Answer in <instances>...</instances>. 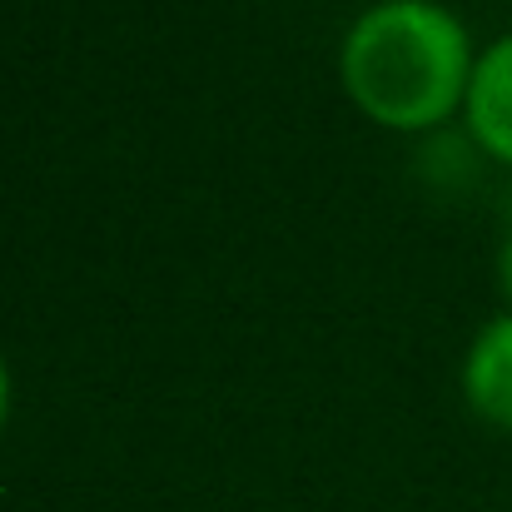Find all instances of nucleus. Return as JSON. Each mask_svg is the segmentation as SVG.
<instances>
[{
	"instance_id": "f257e3e1",
	"label": "nucleus",
	"mask_w": 512,
	"mask_h": 512,
	"mask_svg": "<svg viewBox=\"0 0 512 512\" xmlns=\"http://www.w3.org/2000/svg\"><path fill=\"white\" fill-rule=\"evenodd\" d=\"M473 65V35L443 0H373L339 45L348 100L383 130L448 125L468 100Z\"/></svg>"
},
{
	"instance_id": "f03ea898",
	"label": "nucleus",
	"mask_w": 512,
	"mask_h": 512,
	"mask_svg": "<svg viewBox=\"0 0 512 512\" xmlns=\"http://www.w3.org/2000/svg\"><path fill=\"white\" fill-rule=\"evenodd\" d=\"M463 120H468V135L483 155L512 165V30L498 35L488 50H478Z\"/></svg>"
},
{
	"instance_id": "7ed1b4c3",
	"label": "nucleus",
	"mask_w": 512,
	"mask_h": 512,
	"mask_svg": "<svg viewBox=\"0 0 512 512\" xmlns=\"http://www.w3.org/2000/svg\"><path fill=\"white\" fill-rule=\"evenodd\" d=\"M463 398L483 423L512 433V314L488 319L473 334L463 353Z\"/></svg>"
},
{
	"instance_id": "20e7f679",
	"label": "nucleus",
	"mask_w": 512,
	"mask_h": 512,
	"mask_svg": "<svg viewBox=\"0 0 512 512\" xmlns=\"http://www.w3.org/2000/svg\"><path fill=\"white\" fill-rule=\"evenodd\" d=\"M498 289H503V304H508V314H512V204H508L503 244H498Z\"/></svg>"
},
{
	"instance_id": "39448f33",
	"label": "nucleus",
	"mask_w": 512,
	"mask_h": 512,
	"mask_svg": "<svg viewBox=\"0 0 512 512\" xmlns=\"http://www.w3.org/2000/svg\"><path fill=\"white\" fill-rule=\"evenodd\" d=\"M10 418V368H5V353H0V428Z\"/></svg>"
}]
</instances>
